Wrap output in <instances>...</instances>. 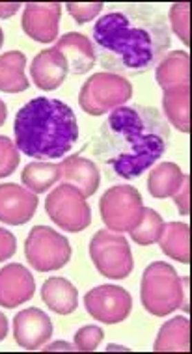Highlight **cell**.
Here are the masks:
<instances>
[{"instance_id":"6da1fadb","label":"cell","mask_w":192,"mask_h":354,"mask_svg":"<svg viewBox=\"0 0 192 354\" xmlns=\"http://www.w3.org/2000/svg\"><path fill=\"white\" fill-rule=\"evenodd\" d=\"M95 60L119 77L153 69L170 49V26L162 13L146 4H131L105 13L92 32Z\"/></svg>"},{"instance_id":"7a4b0ae2","label":"cell","mask_w":192,"mask_h":354,"mask_svg":"<svg viewBox=\"0 0 192 354\" xmlns=\"http://www.w3.org/2000/svg\"><path fill=\"white\" fill-rule=\"evenodd\" d=\"M170 146V127L161 112L144 104H124L99 129L92 153L111 181L137 179Z\"/></svg>"},{"instance_id":"3957f363","label":"cell","mask_w":192,"mask_h":354,"mask_svg":"<svg viewBox=\"0 0 192 354\" xmlns=\"http://www.w3.org/2000/svg\"><path fill=\"white\" fill-rule=\"evenodd\" d=\"M13 133L19 153L37 160H56L77 144L79 123L71 106L60 99L36 97L19 109Z\"/></svg>"},{"instance_id":"277c9868","label":"cell","mask_w":192,"mask_h":354,"mask_svg":"<svg viewBox=\"0 0 192 354\" xmlns=\"http://www.w3.org/2000/svg\"><path fill=\"white\" fill-rule=\"evenodd\" d=\"M142 306L155 317H166L180 310L183 302V283L172 265L153 261L144 270L140 283Z\"/></svg>"},{"instance_id":"5b68a950","label":"cell","mask_w":192,"mask_h":354,"mask_svg":"<svg viewBox=\"0 0 192 354\" xmlns=\"http://www.w3.org/2000/svg\"><path fill=\"white\" fill-rule=\"evenodd\" d=\"M133 95V86L125 77L114 73H95L82 84L79 104L90 116H103L108 110L124 106Z\"/></svg>"},{"instance_id":"8992f818","label":"cell","mask_w":192,"mask_h":354,"mask_svg":"<svg viewBox=\"0 0 192 354\" xmlns=\"http://www.w3.org/2000/svg\"><path fill=\"white\" fill-rule=\"evenodd\" d=\"M90 257L99 274L108 280H124L135 267L127 239L111 230H99L93 235L90 241Z\"/></svg>"},{"instance_id":"52a82bcc","label":"cell","mask_w":192,"mask_h":354,"mask_svg":"<svg viewBox=\"0 0 192 354\" xmlns=\"http://www.w3.org/2000/svg\"><path fill=\"white\" fill-rule=\"evenodd\" d=\"M25 256L32 269L50 272L62 269L71 259V245L62 233L55 232L52 227L36 226L26 237Z\"/></svg>"},{"instance_id":"ba28073f","label":"cell","mask_w":192,"mask_h":354,"mask_svg":"<svg viewBox=\"0 0 192 354\" xmlns=\"http://www.w3.org/2000/svg\"><path fill=\"white\" fill-rule=\"evenodd\" d=\"M99 211L111 232H131L142 218V196L131 185H116L101 196Z\"/></svg>"},{"instance_id":"9c48e42d","label":"cell","mask_w":192,"mask_h":354,"mask_svg":"<svg viewBox=\"0 0 192 354\" xmlns=\"http://www.w3.org/2000/svg\"><path fill=\"white\" fill-rule=\"evenodd\" d=\"M45 211L49 218L64 232L77 233L92 224V209L86 198L71 185H58L45 200Z\"/></svg>"},{"instance_id":"30bf717a","label":"cell","mask_w":192,"mask_h":354,"mask_svg":"<svg viewBox=\"0 0 192 354\" xmlns=\"http://www.w3.org/2000/svg\"><path fill=\"white\" fill-rule=\"evenodd\" d=\"M86 312L95 321L105 324H118L129 317L133 299L131 295L119 286H99L93 287L84 297Z\"/></svg>"},{"instance_id":"8fae6325","label":"cell","mask_w":192,"mask_h":354,"mask_svg":"<svg viewBox=\"0 0 192 354\" xmlns=\"http://www.w3.org/2000/svg\"><path fill=\"white\" fill-rule=\"evenodd\" d=\"M62 6L58 2H28L23 12L21 26L28 37L37 43H52L58 36Z\"/></svg>"},{"instance_id":"7c38bea8","label":"cell","mask_w":192,"mask_h":354,"mask_svg":"<svg viewBox=\"0 0 192 354\" xmlns=\"http://www.w3.org/2000/svg\"><path fill=\"white\" fill-rule=\"evenodd\" d=\"M52 336V321L39 308H26L13 319V337L19 347L37 351Z\"/></svg>"},{"instance_id":"4fadbf2b","label":"cell","mask_w":192,"mask_h":354,"mask_svg":"<svg viewBox=\"0 0 192 354\" xmlns=\"http://www.w3.org/2000/svg\"><path fill=\"white\" fill-rule=\"evenodd\" d=\"M37 194L15 183L0 185V222L23 226L36 214Z\"/></svg>"},{"instance_id":"5bb4252c","label":"cell","mask_w":192,"mask_h":354,"mask_svg":"<svg viewBox=\"0 0 192 354\" xmlns=\"http://www.w3.org/2000/svg\"><path fill=\"white\" fill-rule=\"evenodd\" d=\"M36 293L34 276L21 263H10L0 269V306L2 308H17L25 304Z\"/></svg>"},{"instance_id":"9a60e30c","label":"cell","mask_w":192,"mask_h":354,"mask_svg":"<svg viewBox=\"0 0 192 354\" xmlns=\"http://www.w3.org/2000/svg\"><path fill=\"white\" fill-rule=\"evenodd\" d=\"M32 82L44 90V92H52L56 88L64 84V80L68 77V64L64 60V56L52 47L37 53L36 58L32 60L30 66Z\"/></svg>"},{"instance_id":"2e32d148","label":"cell","mask_w":192,"mask_h":354,"mask_svg":"<svg viewBox=\"0 0 192 354\" xmlns=\"http://www.w3.org/2000/svg\"><path fill=\"white\" fill-rule=\"evenodd\" d=\"M60 181L75 187L84 198H92L99 189V168L90 159L71 155L60 165Z\"/></svg>"},{"instance_id":"e0dca14e","label":"cell","mask_w":192,"mask_h":354,"mask_svg":"<svg viewBox=\"0 0 192 354\" xmlns=\"http://www.w3.org/2000/svg\"><path fill=\"white\" fill-rule=\"evenodd\" d=\"M55 49L64 56L68 64V71L73 75H84L95 66V53H93L92 41L79 32L64 34Z\"/></svg>"},{"instance_id":"ac0fdd59","label":"cell","mask_w":192,"mask_h":354,"mask_svg":"<svg viewBox=\"0 0 192 354\" xmlns=\"http://www.w3.org/2000/svg\"><path fill=\"white\" fill-rule=\"evenodd\" d=\"M162 110L166 122L177 131L191 133V86H174L162 90Z\"/></svg>"},{"instance_id":"d6986e66","label":"cell","mask_w":192,"mask_h":354,"mask_svg":"<svg viewBox=\"0 0 192 354\" xmlns=\"http://www.w3.org/2000/svg\"><path fill=\"white\" fill-rule=\"evenodd\" d=\"M41 299L50 312L58 315H69L79 306V293L77 287L62 276H52L41 287Z\"/></svg>"},{"instance_id":"ffe728a7","label":"cell","mask_w":192,"mask_h":354,"mask_svg":"<svg viewBox=\"0 0 192 354\" xmlns=\"http://www.w3.org/2000/svg\"><path fill=\"white\" fill-rule=\"evenodd\" d=\"M155 79L162 90L174 88V86H189L191 80V56L189 53L172 50L164 55L155 66Z\"/></svg>"},{"instance_id":"44dd1931","label":"cell","mask_w":192,"mask_h":354,"mask_svg":"<svg viewBox=\"0 0 192 354\" xmlns=\"http://www.w3.org/2000/svg\"><path fill=\"white\" fill-rule=\"evenodd\" d=\"M191 348V323L186 317L170 319L162 324L153 351L157 353H186Z\"/></svg>"},{"instance_id":"7402d4cb","label":"cell","mask_w":192,"mask_h":354,"mask_svg":"<svg viewBox=\"0 0 192 354\" xmlns=\"http://www.w3.org/2000/svg\"><path fill=\"white\" fill-rule=\"evenodd\" d=\"M157 243L168 257L185 265L191 261V227L185 222L164 224Z\"/></svg>"},{"instance_id":"603a6c76","label":"cell","mask_w":192,"mask_h":354,"mask_svg":"<svg viewBox=\"0 0 192 354\" xmlns=\"http://www.w3.org/2000/svg\"><path fill=\"white\" fill-rule=\"evenodd\" d=\"M25 66L26 56L21 50H10L0 56V92L19 93L28 90Z\"/></svg>"},{"instance_id":"cb8c5ba5","label":"cell","mask_w":192,"mask_h":354,"mask_svg":"<svg viewBox=\"0 0 192 354\" xmlns=\"http://www.w3.org/2000/svg\"><path fill=\"white\" fill-rule=\"evenodd\" d=\"M185 174L174 162H159L149 171L148 190L153 198H172L185 181Z\"/></svg>"},{"instance_id":"d4e9b609","label":"cell","mask_w":192,"mask_h":354,"mask_svg":"<svg viewBox=\"0 0 192 354\" xmlns=\"http://www.w3.org/2000/svg\"><path fill=\"white\" fill-rule=\"evenodd\" d=\"M21 181L34 194H41L60 181V165L49 162H30L23 168Z\"/></svg>"},{"instance_id":"484cf974","label":"cell","mask_w":192,"mask_h":354,"mask_svg":"<svg viewBox=\"0 0 192 354\" xmlns=\"http://www.w3.org/2000/svg\"><path fill=\"white\" fill-rule=\"evenodd\" d=\"M162 227H164V220L155 209L144 207L142 218L138 222L137 226L131 230V239L140 246H149L159 241L161 237Z\"/></svg>"},{"instance_id":"4316f807","label":"cell","mask_w":192,"mask_h":354,"mask_svg":"<svg viewBox=\"0 0 192 354\" xmlns=\"http://www.w3.org/2000/svg\"><path fill=\"white\" fill-rule=\"evenodd\" d=\"M168 17H170L172 30L189 47L191 45V39H189V30H191V6L186 2L174 4V6L170 8V15Z\"/></svg>"},{"instance_id":"83f0119b","label":"cell","mask_w":192,"mask_h":354,"mask_svg":"<svg viewBox=\"0 0 192 354\" xmlns=\"http://www.w3.org/2000/svg\"><path fill=\"white\" fill-rule=\"evenodd\" d=\"M103 337H105L103 328L95 326V324H86V326L77 330V334H75V347L81 353H90V351H95V348L99 347Z\"/></svg>"},{"instance_id":"f1b7e54d","label":"cell","mask_w":192,"mask_h":354,"mask_svg":"<svg viewBox=\"0 0 192 354\" xmlns=\"http://www.w3.org/2000/svg\"><path fill=\"white\" fill-rule=\"evenodd\" d=\"M19 149L8 136H0V179L10 177L19 166Z\"/></svg>"},{"instance_id":"f546056e","label":"cell","mask_w":192,"mask_h":354,"mask_svg":"<svg viewBox=\"0 0 192 354\" xmlns=\"http://www.w3.org/2000/svg\"><path fill=\"white\" fill-rule=\"evenodd\" d=\"M66 10L73 17V21H77V25H84L88 21H92L93 17H97V13H101V10H103V4L101 2H86V4L69 2V4H66Z\"/></svg>"},{"instance_id":"4dcf8cb0","label":"cell","mask_w":192,"mask_h":354,"mask_svg":"<svg viewBox=\"0 0 192 354\" xmlns=\"http://www.w3.org/2000/svg\"><path fill=\"white\" fill-rule=\"evenodd\" d=\"M172 198H174V203L177 211H180V214L186 216V214L191 213V183H189V176L185 177L181 189Z\"/></svg>"},{"instance_id":"1f68e13d","label":"cell","mask_w":192,"mask_h":354,"mask_svg":"<svg viewBox=\"0 0 192 354\" xmlns=\"http://www.w3.org/2000/svg\"><path fill=\"white\" fill-rule=\"evenodd\" d=\"M15 250H17V241H15V237L8 230L0 227V263L10 259L15 254Z\"/></svg>"},{"instance_id":"d6a6232c","label":"cell","mask_w":192,"mask_h":354,"mask_svg":"<svg viewBox=\"0 0 192 354\" xmlns=\"http://www.w3.org/2000/svg\"><path fill=\"white\" fill-rule=\"evenodd\" d=\"M21 4L19 2H2L0 4V19H10L19 12Z\"/></svg>"},{"instance_id":"836d02e7","label":"cell","mask_w":192,"mask_h":354,"mask_svg":"<svg viewBox=\"0 0 192 354\" xmlns=\"http://www.w3.org/2000/svg\"><path fill=\"white\" fill-rule=\"evenodd\" d=\"M44 351L47 353H55V351H66V353H71V351H77V347L75 345H69L68 342H64V339H60V342H55L50 343V345H47V347H44Z\"/></svg>"},{"instance_id":"e575fe53","label":"cell","mask_w":192,"mask_h":354,"mask_svg":"<svg viewBox=\"0 0 192 354\" xmlns=\"http://www.w3.org/2000/svg\"><path fill=\"white\" fill-rule=\"evenodd\" d=\"M181 283H183V302H181V308H183V312L189 313V276H183L181 278Z\"/></svg>"},{"instance_id":"d590c367","label":"cell","mask_w":192,"mask_h":354,"mask_svg":"<svg viewBox=\"0 0 192 354\" xmlns=\"http://www.w3.org/2000/svg\"><path fill=\"white\" fill-rule=\"evenodd\" d=\"M8 336V319L4 313L0 312V342Z\"/></svg>"},{"instance_id":"8d00e7d4","label":"cell","mask_w":192,"mask_h":354,"mask_svg":"<svg viewBox=\"0 0 192 354\" xmlns=\"http://www.w3.org/2000/svg\"><path fill=\"white\" fill-rule=\"evenodd\" d=\"M6 118H8L6 104H4V101H0V127L4 125V122H6Z\"/></svg>"},{"instance_id":"74e56055","label":"cell","mask_w":192,"mask_h":354,"mask_svg":"<svg viewBox=\"0 0 192 354\" xmlns=\"http://www.w3.org/2000/svg\"><path fill=\"white\" fill-rule=\"evenodd\" d=\"M106 351H129V348L119 347V345H106Z\"/></svg>"},{"instance_id":"f35d334b","label":"cell","mask_w":192,"mask_h":354,"mask_svg":"<svg viewBox=\"0 0 192 354\" xmlns=\"http://www.w3.org/2000/svg\"><path fill=\"white\" fill-rule=\"evenodd\" d=\"M2 45H4V32L0 28V49H2Z\"/></svg>"}]
</instances>
